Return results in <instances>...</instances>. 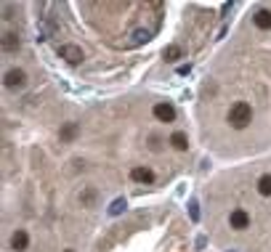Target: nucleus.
I'll return each instance as SVG.
<instances>
[{"instance_id": "f257e3e1", "label": "nucleus", "mask_w": 271, "mask_h": 252, "mask_svg": "<svg viewBox=\"0 0 271 252\" xmlns=\"http://www.w3.org/2000/svg\"><path fill=\"white\" fill-rule=\"evenodd\" d=\"M250 122H253V106H250L247 101H237V104L229 109V125L234 127V130H244Z\"/></svg>"}, {"instance_id": "f03ea898", "label": "nucleus", "mask_w": 271, "mask_h": 252, "mask_svg": "<svg viewBox=\"0 0 271 252\" xmlns=\"http://www.w3.org/2000/svg\"><path fill=\"white\" fill-rule=\"evenodd\" d=\"M229 226H231V228H237V231H244V228L250 226V215H247L244 210H231Z\"/></svg>"}, {"instance_id": "7ed1b4c3", "label": "nucleus", "mask_w": 271, "mask_h": 252, "mask_svg": "<svg viewBox=\"0 0 271 252\" xmlns=\"http://www.w3.org/2000/svg\"><path fill=\"white\" fill-rule=\"evenodd\" d=\"M59 56L67 59L69 64H80L83 61V50L77 48V45H61V48H59Z\"/></svg>"}, {"instance_id": "20e7f679", "label": "nucleus", "mask_w": 271, "mask_h": 252, "mask_svg": "<svg viewBox=\"0 0 271 252\" xmlns=\"http://www.w3.org/2000/svg\"><path fill=\"white\" fill-rule=\"evenodd\" d=\"M253 24H255L258 29H263V32L271 29V11H269V8L255 11V14H253Z\"/></svg>"}, {"instance_id": "39448f33", "label": "nucleus", "mask_w": 271, "mask_h": 252, "mask_svg": "<svg viewBox=\"0 0 271 252\" xmlns=\"http://www.w3.org/2000/svg\"><path fill=\"white\" fill-rule=\"evenodd\" d=\"M130 178H133L136 183H154V173H151L149 167H133V170H130Z\"/></svg>"}, {"instance_id": "423d86ee", "label": "nucleus", "mask_w": 271, "mask_h": 252, "mask_svg": "<svg viewBox=\"0 0 271 252\" xmlns=\"http://www.w3.org/2000/svg\"><path fill=\"white\" fill-rule=\"evenodd\" d=\"M154 117L162 122H173L176 120V109L170 104H154Z\"/></svg>"}, {"instance_id": "0eeeda50", "label": "nucleus", "mask_w": 271, "mask_h": 252, "mask_svg": "<svg viewBox=\"0 0 271 252\" xmlns=\"http://www.w3.org/2000/svg\"><path fill=\"white\" fill-rule=\"evenodd\" d=\"M24 80H27V75H24L22 69H11V72L5 75V85H8V88H19V85H24Z\"/></svg>"}, {"instance_id": "6e6552de", "label": "nucleus", "mask_w": 271, "mask_h": 252, "mask_svg": "<svg viewBox=\"0 0 271 252\" xmlns=\"http://www.w3.org/2000/svg\"><path fill=\"white\" fill-rule=\"evenodd\" d=\"M27 244H30L27 231H16V234L11 236V247H14V250H27Z\"/></svg>"}, {"instance_id": "1a4fd4ad", "label": "nucleus", "mask_w": 271, "mask_h": 252, "mask_svg": "<svg viewBox=\"0 0 271 252\" xmlns=\"http://www.w3.org/2000/svg\"><path fill=\"white\" fill-rule=\"evenodd\" d=\"M258 194H261V197H271V176L258 178Z\"/></svg>"}, {"instance_id": "9d476101", "label": "nucleus", "mask_w": 271, "mask_h": 252, "mask_svg": "<svg viewBox=\"0 0 271 252\" xmlns=\"http://www.w3.org/2000/svg\"><path fill=\"white\" fill-rule=\"evenodd\" d=\"M170 144H173L178 151H186V149H189V141H186V135H183V133H176L173 138H170Z\"/></svg>"}, {"instance_id": "9b49d317", "label": "nucleus", "mask_w": 271, "mask_h": 252, "mask_svg": "<svg viewBox=\"0 0 271 252\" xmlns=\"http://www.w3.org/2000/svg\"><path fill=\"white\" fill-rule=\"evenodd\" d=\"M75 135H77V125H75V122H69V125L61 130V138H64V141H72Z\"/></svg>"}, {"instance_id": "f8f14e48", "label": "nucleus", "mask_w": 271, "mask_h": 252, "mask_svg": "<svg viewBox=\"0 0 271 252\" xmlns=\"http://www.w3.org/2000/svg\"><path fill=\"white\" fill-rule=\"evenodd\" d=\"M178 56H181V48H178V45H170V48H165V59H168V61H176Z\"/></svg>"}, {"instance_id": "ddd939ff", "label": "nucleus", "mask_w": 271, "mask_h": 252, "mask_svg": "<svg viewBox=\"0 0 271 252\" xmlns=\"http://www.w3.org/2000/svg\"><path fill=\"white\" fill-rule=\"evenodd\" d=\"M3 45H5L8 50H11V48H16V35H5V43H3Z\"/></svg>"}]
</instances>
